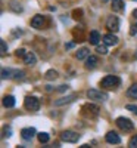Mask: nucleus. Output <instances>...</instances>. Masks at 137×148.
Wrapping results in <instances>:
<instances>
[{
  "mask_svg": "<svg viewBox=\"0 0 137 148\" xmlns=\"http://www.w3.org/2000/svg\"><path fill=\"white\" fill-rule=\"evenodd\" d=\"M119 84H121V79L118 76H106L100 82V86L105 88V89H114V88H117V86H119Z\"/></svg>",
  "mask_w": 137,
  "mask_h": 148,
  "instance_id": "f257e3e1",
  "label": "nucleus"
},
{
  "mask_svg": "<svg viewBox=\"0 0 137 148\" xmlns=\"http://www.w3.org/2000/svg\"><path fill=\"white\" fill-rule=\"evenodd\" d=\"M60 139L65 142H69V144H75L80 139V135L77 132H72V130H64L60 133Z\"/></svg>",
  "mask_w": 137,
  "mask_h": 148,
  "instance_id": "f03ea898",
  "label": "nucleus"
},
{
  "mask_svg": "<svg viewBox=\"0 0 137 148\" xmlns=\"http://www.w3.org/2000/svg\"><path fill=\"white\" fill-rule=\"evenodd\" d=\"M117 126L124 130V132H130L134 129V125H133V121L130 119H125V117H118L117 119Z\"/></svg>",
  "mask_w": 137,
  "mask_h": 148,
  "instance_id": "7ed1b4c3",
  "label": "nucleus"
},
{
  "mask_svg": "<svg viewBox=\"0 0 137 148\" xmlns=\"http://www.w3.org/2000/svg\"><path fill=\"white\" fill-rule=\"evenodd\" d=\"M24 107H25L28 111H39L40 102L35 96H27L25 101H24Z\"/></svg>",
  "mask_w": 137,
  "mask_h": 148,
  "instance_id": "20e7f679",
  "label": "nucleus"
},
{
  "mask_svg": "<svg viewBox=\"0 0 137 148\" xmlns=\"http://www.w3.org/2000/svg\"><path fill=\"white\" fill-rule=\"evenodd\" d=\"M87 98L89 99H93V101H106L108 99V95L100 92V90H96V89H89L87 90Z\"/></svg>",
  "mask_w": 137,
  "mask_h": 148,
  "instance_id": "39448f33",
  "label": "nucleus"
},
{
  "mask_svg": "<svg viewBox=\"0 0 137 148\" xmlns=\"http://www.w3.org/2000/svg\"><path fill=\"white\" fill-rule=\"evenodd\" d=\"M106 27L111 31H118L119 30V19L117 16H109L106 21Z\"/></svg>",
  "mask_w": 137,
  "mask_h": 148,
  "instance_id": "423d86ee",
  "label": "nucleus"
},
{
  "mask_svg": "<svg viewBox=\"0 0 137 148\" xmlns=\"http://www.w3.org/2000/svg\"><path fill=\"white\" fill-rule=\"evenodd\" d=\"M75 98H77V95H75V93H71V95H68V96L60 98V99H56V101H55V107H62V105H66V104L72 102L74 99H75Z\"/></svg>",
  "mask_w": 137,
  "mask_h": 148,
  "instance_id": "0eeeda50",
  "label": "nucleus"
},
{
  "mask_svg": "<svg viewBox=\"0 0 137 148\" xmlns=\"http://www.w3.org/2000/svg\"><path fill=\"white\" fill-rule=\"evenodd\" d=\"M105 138H106V142H109V144H119L121 142V138L117 132H108Z\"/></svg>",
  "mask_w": 137,
  "mask_h": 148,
  "instance_id": "6e6552de",
  "label": "nucleus"
},
{
  "mask_svg": "<svg viewBox=\"0 0 137 148\" xmlns=\"http://www.w3.org/2000/svg\"><path fill=\"white\" fill-rule=\"evenodd\" d=\"M34 135H35V129H34V127H25V129H22V130H21V136L25 139V141L33 139Z\"/></svg>",
  "mask_w": 137,
  "mask_h": 148,
  "instance_id": "1a4fd4ad",
  "label": "nucleus"
},
{
  "mask_svg": "<svg viewBox=\"0 0 137 148\" xmlns=\"http://www.w3.org/2000/svg\"><path fill=\"white\" fill-rule=\"evenodd\" d=\"M97 62H99L97 56L89 55V56H87V59H85V68H87V70H93V68L97 65Z\"/></svg>",
  "mask_w": 137,
  "mask_h": 148,
  "instance_id": "9d476101",
  "label": "nucleus"
},
{
  "mask_svg": "<svg viewBox=\"0 0 137 148\" xmlns=\"http://www.w3.org/2000/svg\"><path fill=\"white\" fill-rule=\"evenodd\" d=\"M43 24H44V16L43 15H35L31 19V27L33 28H41Z\"/></svg>",
  "mask_w": 137,
  "mask_h": 148,
  "instance_id": "9b49d317",
  "label": "nucleus"
},
{
  "mask_svg": "<svg viewBox=\"0 0 137 148\" xmlns=\"http://www.w3.org/2000/svg\"><path fill=\"white\" fill-rule=\"evenodd\" d=\"M103 42H105V45H108V46H115V45L118 43V37L114 36V34H105V36H103Z\"/></svg>",
  "mask_w": 137,
  "mask_h": 148,
  "instance_id": "f8f14e48",
  "label": "nucleus"
},
{
  "mask_svg": "<svg viewBox=\"0 0 137 148\" xmlns=\"http://www.w3.org/2000/svg\"><path fill=\"white\" fill-rule=\"evenodd\" d=\"M24 62H25L27 65H34L37 62V58L33 52H27V55L24 56Z\"/></svg>",
  "mask_w": 137,
  "mask_h": 148,
  "instance_id": "ddd939ff",
  "label": "nucleus"
},
{
  "mask_svg": "<svg viewBox=\"0 0 137 148\" xmlns=\"http://www.w3.org/2000/svg\"><path fill=\"white\" fill-rule=\"evenodd\" d=\"M111 8H112L114 12H121L124 9V2H122V0H112Z\"/></svg>",
  "mask_w": 137,
  "mask_h": 148,
  "instance_id": "4468645a",
  "label": "nucleus"
},
{
  "mask_svg": "<svg viewBox=\"0 0 137 148\" xmlns=\"http://www.w3.org/2000/svg\"><path fill=\"white\" fill-rule=\"evenodd\" d=\"M3 105L6 108H12V107H15V98L12 96V95H7L3 98Z\"/></svg>",
  "mask_w": 137,
  "mask_h": 148,
  "instance_id": "2eb2a0df",
  "label": "nucleus"
},
{
  "mask_svg": "<svg viewBox=\"0 0 137 148\" xmlns=\"http://www.w3.org/2000/svg\"><path fill=\"white\" fill-rule=\"evenodd\" d=\"M99 40H100V34H99V31L93 30V31L90 33V40H89V42H90L92 45H96V46H97Z\"/></svg>",
  "mask_w": 137,
  "mask_h": 148,
  "instance_id": "dca6fc26",
  "label": "nucleus"
},
{
  "mask_svg": "<svg viewBox=\"0 0 137 148\" xmlns=\"http://www.w3.org/2000/svg\"><path fill=\"white\" fill-rule=\"evenodd\" d=\"M89 55H90V51H89V49H87V47H81L80 51L77 52V55H75V56H77V59H80V61H81V59H85Z\"/></svg>",
  "mask_w": 137,
  "mask_h": 148,
  "instance_id": "f3484780",
  "label": "nucleus"
},
{
  "mask_svg": "<svg viewBox=\"0 0 137 148\" xmlns=\"http://www.w3.org/2000/svg\"><path fill=\"white\" fill-rule=\"evenodd\" d=\"M127 96L133 98V99H137V84H133L131 88H128V90H127Z\"/></svg>",
  "mask_w": 137,
  "mask_h": 148,
  "instance_id": "a211bd4d",
  "label": "nucleus"
},
{
  "mask_svg": "<svg viewBox=\"0 0 137 148\" xmlns=\"http://www.w3.org/2000/svg\"><path fill=\"white\" fill-rule=\"evenodd\" d=\"M24 76H25V71H22V70H14L12 71V79H24Z\"/></svg>",
  "mask_w": 137,
  "mask_h": 148,
  "instance_id": "6ab92c4d",
  "label": "nucleus"
},
{
  "mask_svg": "<svg viewBox=\"0 0 137 148\" xmlns=\"http://www.w3.org/2000/svg\"><path fill=\"white\" fill-rule=\"evenodd\" d=\"M44 77H46L47 80H55V79L58 77V71H55V70H49V71H46Z\"/></svg>",
  "mask_w": 137,
  "mask_h": 148,
  "instance_id": "aec40b11",
  "label": "nucleus"
},
{
  "mask_svg": "<svg viewBox=\"0 0 137 148\" xmlns=\"http://www.w3.org/2000/svg\"><path fill=\"white\" fill-rule=\"evenodd\" d=\"M37 138H39V141L41 142V144H46V142H49V133H46V132H40L39 135H37Z\"/></svg>",
  "mask_w": 137,
  "mask_h": 148,
  "instance_id": "412c9836",
  "label": "nucleus"
},
{
  "mask_svg": "<svg viewBox=\"0 0 137 148\" xmlns=\"http://www.w3.org/2000/svg\"><path fill=\"white\" fill-rule=\"evenodd\" d=\"M108 45H97V47H96V52L99 53V55H106L108 53V47H106Z\"/></svg>",
  "mask_w": 137,
  "mask_h": 148,
  "instance_id": "4be33fe9",
  "label": "nucleus"
},
{
  "mask_svg": "<svg viewBox=\"0 0 137 148\" xmlns=\"http://www.w3.org/2000/svg\"><path fill=\"white\" fill-rule=\"evenodd\" d=\"M12 71H14V70H10V68H3V70H2V79H9V77H12Z\"/></svg>",
  "mask_w": 137,
  "mask_h": 148,
  "instance_id": "5701e85b",
  "label": "nucleus"
},
{
  "mask_svg": "<svg viewBox=\"0 0 137 148\" xmlns=\"http://www.w3.org/2000/svg\"><path fill=\"white\" fill-rule=\"evenodd\" d=\"M0 49H2V55H5L7 52V45L5 40H0Z\"/></svg>",
  "mask_w": 137,
  "mask_h": 148,
  "instance_id": "b1692460",
  "label": "nucleus"
},
{
  "mask_svg": "<svg viewBox=\"0 0 137 148\" xmlns=\"http://www.w3.org/2000/svg\"><path fill=\"white\" fill-rule=\"evenodd\" d=\"M15 55H16L18 58H22V59H24V56L27 55V52H25V49H18V51L15 52Z\"/></svg>",
  "mask_w": 137,
  "mask_h": 148,
  "instance_id": "393cba45",
  "label": "nucleus"
},
{
  "mask_svg": "<svg viewBox=\"0 0 137 148\" xmlns=\"http://www.w3.org/2000/svg\"><path fill=\"white\" fill-rule=\"evenodd\" d=\"M128 145H130L131 148H134V147H137V135H136V136H133V138L130 139V142H128Z\"/></svg>",
  "mask_w": 137,
  "mask_h": 148,
  "instance_id": "a878e982",
  "label": "nucleus"
},
{
  "mask_svg": "<svg viewBox=\"0 0 137 148\" xmlns=\"http://www.w3.org/2000/svg\"><path fill=\"white\" fill-rule=\"evenodd\" d=\"M16 5H18L16 2H12V5H10V8H12V9H14L15 12H22V8H21V6H16Z\"/></svg>",
  "mask_w": 137,
  "mask_h": 148,
  "instance_id": "bb28decb",
  "label": "nucleus"
},
{
  "mask_svg": "<svg viewBox=\"0 0 137 148\" xmlns=\"http://www.w3.org/2000/svg\"><path fill=\"white\" fill-rule=\"evenodd\" d=\"M128 111H131V113H134V114H137V107L136 105H133V104H128L127 107H125Z\"/></svg>",
  "mask_w": 137,
  "mask_h": 148,
  "instance_id": "cd10ccee",
  "label": "nucleus"
},
{
  "mask_svg": "<svg viewBox=\"0 0 137 148\" xmlns=\"http://www.w3.org/2000/svg\"><path fill=\"white\" fill-rule=\"evenodd\" d=\"M130 34H131V36H136V34H137V24H133V25H131Z\"/></svg>",
  "mask_w": 137,
  "mask_h": 148,
  "instance_id": "c85d7f7f",
  "label": "nucleus"
},
{
  "mask_svg": "<svg viewBox=\"0 0 137 148\" xmlns=\"http://www.w3.org/2000/svg\"><path fill=\"white\" fill-rule=\"evenodd\" d=\"M3 133H5V136H10L12 129H10V127H5V129H3Z\"/></svg>",
  "mask_w": 137,
  "mask_h": 148,
  "instance_id": "c756f323",
  "label": "nucleus"
},
{
  "mask_svg": "<svg viewBox=\"0 0 137 148\" xmlns=\"http://www.w3.org/2000/svg\"><path fill=\"white\" fill-rule=\"evenodd\" d=\"M68 88H69L68 84H62V86H59V88H58V90H59V92H65Z\"/></svg>",
  "mask_w": 137,
  "mask_h": 148,
  "instance_id": "7c9ffc66",
  "label": "nucleus"
},
{
  "mask_svg": "<svg viewBox=\"0 0 137 148\" xmlns=\"http://www.w3.org/2000/svg\"><path fill=\"white\" fill-rule=\"evenodd\" d=\"M72 46H74V43H68V45H66V49H71Z\"/></svg>",
  "mask_w": 137,
  "mask_h": 148,
  "instance_id": "2f4dec72",
  "label": "nucleus"
},
{
  "mask_svg": "<svg viewBox=\"0 0 137 148\" xmlns=\"http://www.w3.org/2000/svg\"><path fill=\"white\" fill-rule=\"evenodd\" d=\"M133 16H134V18H136V19H137V9H136V10H134V12H133Z\"/></svg>",
  "mask_w": 137,
  "mask_h": 148,
  "instance_id": "473e14b6",
  "label": "nucleus"
},
{
  "mask_svg": "<svg viewBox=\"0 0 137 148\" xmlns=\"http://www.w3.org/2000/svg\"><path fill=\"white\" fill-rule=\"evenodd\" d=\"M102 2H103V3H106V2H108V0H102Z\"/></svg>",
  "mask_w": 137,
  "mask_h": 148,
  "instance_id": "72a5a7b5",
  "label": "nucleus"
},
{
  "mask_svg": "<svg viewBox=\"0 0 137 148\" xmlns=\"http://www.w3.org/2000/svg\"><path fill=\"white\" fill-rule=\"evenodd\" d=\"M136 58H137V51H136Z\"/></svg>",
  "mask_w": 137,
  "mask_h": 148,
  "instance_id": "f704fd0d",
  "label": "nucleus"
},
{
  "mask_svg": "<svg viewBox=\"0 0 137 148\" xmlns=\"http://www.w3.org/2000/svg\"><path fill=\"white\" fill-rule=\"evenodd\" d=\"M134 2H137V0H134Z\"/></svg>",
  "mask_w": 137,
  "mask_h": 148,
  "instance_id": "c9c22d12",
  "label": "nucleus"
}]
</instances>
